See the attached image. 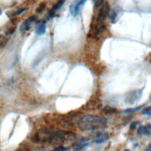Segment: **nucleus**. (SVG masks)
Masks as SVG:
<instances>
[{"label":"nucleus","mask_w":151,"mask_h":151,"mask_svg":"<svg viewBox=\"0 0 151 151\" xmlns=\"http://www.w3.org/2000/svg\"><path fill=\"white\" fill-rule=\"evenodd\" d=\"M116 111V109L115 108H112L110 107H107L104 109L103 111L104 114H112L114 113Z\"/></svg>","instance_id":"13"},{"label":"nucleus","mask_w":151,"mask_h":151,"mask_svg":"<svg viewBox=\"0 0 151 151\" xmlns=\"http://www.w3.org/2000/svg\"><path fill=\"white\" fill-rule=\"evenodd\" d=\"M140 123H139L138 122H133L132 123H131V124H130V130H134L136 129V126L139 124Z\"/></svg>","instance_id":"17"},{"label":"nucleus","mask_w":151,"mask_h":151,"mask_svg":"<svg viewBox=\"0 0 151 151\" xmlns=\"http://www.w3.org/2000/svg\"><path fill=\"white\" fill-rule=\"evenodd\" d=\"M116 17H117V14H116V12H113L111 13V14L110 15V19H111V21H114V20L116 19Z\"/></svg>","instance_id":"21"},{"label":"nucleus","mask_w":151,"mask_h":151,"mask_svg":"<svg viewBox=\"0 0 151 151\" xmlns=\"http://www.w3.org/2000/svg\"><path fill=\"white\" fill-rule=\"evenodd\" d=\"M1 38H2V35H0V40H1Z\"/></svg>","instance_id":"24"},{"label":"nucleus","mask_w":151,"mask_h":151,"mask_svg":"<svg viewBox=\"0 0 151 151\" xmlns=\"http://www.w3.org/2000/svg\"><path fill=\"white\" fill-rule=\"evenodd\" d=\"M145 125H142L140 126L137 130V133L139 136H143L145 135Z\"/></svg>","instance_id":"15"},{"label":"nucleus","mask_w":151,"mask_h":151,"mask_svg":"<svg viewBox=\"0 0 151 151\" xmlns=\"http://www.w3.org/2000/svg\"><path fill=\"white\" fill-rule=\"evenodd\" d=\"M142 114L151 116V106H149L143 109V110L142 111Z\"/></svg>","instance_id":"14"},{"label":"nucleus","mask_w":151,"mask_h":151,"mask_svg":"<svg viewBox=\"0 0 151 151\" xmlns=\"http://www.w3.org/2000/svg\"><path fill=\"white\" fill-rule=\"evenodd\" d=\"M143 151H151V143L149 144L144 149Z\"/></svg>","instance_id":"22"},{"label":"nucleus","mask_w":151,"mask_h":151,"mask_svg":"<svg viewBox=\"0 0 151 151\" xmlns=\"http://www.w3.org/2000/svg\"><path fill=\"white\" fill-rule=\"evenodd\" d=\"M45 4H44V3H42L41 4H40V6H38V8L37 9V12H41L43 9L44 8H45Z\"/></svg>","instance_id":"19"},{"label":"nucleus","mask_w":151,"mask_h":151,"mask_svg":"<svg viewBox=\"0 0 151 151\" xmlns=\"http://www.w3.org/2000/svg\"><path fill=\"white\" fill-rule=\"evenodd\" d=\"M104 2L103 1H96L94 2V6H95L96 8H98L100 6H101V5H103V4Z\"/></svg>","instance_id":"20"},{"label":"nucleus","mask_w":151,"mask_h":151,"mask_svg":"<svg viewBox=\"0 0 151 151\" xmlns=\"http://www.w3.org/2000/svg\"><path fill=\"white\" fill-rule=\"evenodd\" d=\"M145 135L147 137H151V123L145 125Z\"/></svg>","instance_id":"12"},{"label":"nucleus","mask_w":151,"mask_h":151,"mask_svg":"<svg viewBox=\"0 0 151 151\" xmlns=\"http://www.w3.org/2000/svg\"><path fill=\"white\" fill-rule=\"evenodd\" d=\"M37 17L35 15L31 16L25 19L20 25L19 29L22 32H27L28 31L31 27L32 26L34 22L37 20Z\"/></svg>","instance_id":"8"},{"label":"nucleus","mask_w":151,"mask_h":151,"mask_svg":"<svg viewBox=\"0 0 151 151\" xmlns=\"http://www.w3.org/2000/svg\"><path fill=\"white\" fill-rule=\"evenodd\" d=\"M89 145V139L86 137H82L76 141L73 146L74 151H81Z\"/></svg>","instance_id":"6"},{"label":"nucleus","mask_w":151,"mask_h":151,"mask_svg":"<svg viewBox=\"0 0 151 151\" xmlns=\"http://www.w3.org/2000/svg\"><path fill=\"white\" fill-rule=\"evenodd\" d=\"M86 2L84 0H77L73 1L70 5L69 9L70 12L72 16L76 17L78 15V13L80 11L81 7L84 5V4Z\"/></svg>","instance_id":"7"},{"label":"nucleus","mask_w":151,"mask_h":151,"mask_svg":"<svg viewBox=\"0 0 151 151\" xmlns=\"http://www.w3.org/2000/svg\"><path fill=\"white\" fill-rule=\"evenodd\" d=\"M76 138V134L73 133L65 131H57L52 133L48 138L50 143L54 145L63 144L68 141H71Z\"/></svg>","instance_id":"2"},{"label":"nucleus","mask_w":151,"mask_h":151,"mask_svg":"<svg viewBox=\"0 0 151 151\" xmlns=\"http://www.w3.org/2000/svg\"><path fill=\"white\" fill-rule=\"evenodd\" d=\"M109 139V134L106 132H97L92 136V143L101 144Z\"/></svg>","instance_id":"5"},{"label":"nucleus","mask_w":151,"mask_h":151,"mask_svg":"<svg viewBox=\"0 0 151 151\" xmlns=\"http://www.w3.org/2000/svg\"><path fill=\"white\" fill-rule=\"evenodd\" d=\"M25 10H27V9H26V8H22V9H18L16 12H15V13L12 15V17H15V16L18 15H19V14H22V13L24 11H25Z\"/></svg>","instance_id":"18"},{"label":"nucleus","mask_w":151,"mask_h":151,"mask_svg":"<svg viewBox=\"0 0 151 151\" xmlns=\"http://www.w3.org/2000/svg\"><path fill=\"white\" fill-rule=\"evenodd\" d=\"M124 151H130L129 149H125V150H124Z\"/></svg>","instance_id":"23"},{"label":"nucleus","mask_w":151,"mask_h":151,"mask_svg":"<svg viewBox=\"0 0 151 151\" xmlns=\"http://www.w3.org/2000/svg\"><path fill=\"white\" fill-rule=\"evenodd\" d=\"M110 13V6L107 2H104V4L102 5V6L99 9L96 22L99 24H103L104 21L107 18Z\"/></svg>","instance_id":"3"},{"label":"nucleus","mask_w":151,"mask_h":151,"mask_svg":"<svg viewBox=\"0 0 151 151\" xmlns=\"http://www.w3.org/2000/svg\"><path fill=\"white\" fill-rule=\"evenodd\" d=\"M142 95V90H133L129 92L124 98L125 101L127 103H129L130 104H132L138 100H139Z\"/></svg>","instance_id":"4"},{"label":"nucleus","mask_w":151,"mask_h":151,"mask_svg":"<svg viewBox=\"0 0 151 151\" xmlns=\"http://www.w3.org/2000/svg\"><path fill=\"white\" fill-rule=\"evenodd\" d=\"M45 29H46L45 22L44 21H41L37 25L35 29V32L37 35L41 36L45 34Z\"/></svg>","instance_id":"10"},{"label":"nucleus","mask_w":151,"mask_h":151,"mask_svg":"<svg viewBox=\"0 0 151 151\" xmlns=\"http://www.w3.org/2000/svg\"><path fill=\"white\" fill-rule=\"evenodd\" d=\"M107 125V120L96 115H87L82 117L78 122V128L82 131H93L104 128Z\"/></svg>","instance_id":"1"},{"label":"nucleus","mask_w":151,"mask_h":151,"mask_svg":"<svg viewBox=\"0 0 151 151\" xmlns=\"http://www.w3.org/2000/svg\"><path fill=\"white\" fill-rule=\"evenodd\" d=\"M1 8H0V14H1Z\"/></svg>","instance_id":"25"},{"label":"nucleus","mask_w":151,"mask_h":151,"mask_svg":"<svg viewBox=\"0 0 151 151\" xmlns=\"http://www.w3.org/2000/svg\"><path fill=\"white\" fill-rule=\"evenodd\" d=\"M69 150V148L63 146H58L52 150V151H67Z\"/></svg>","instance_id":"16"},{"label":"nucleus","mask_w":151,"mask_h":151,"mask_svg":"<svg viewBox=\"0 0 151 151\" xmlns=\"http://www.w3.org/2000/svg\"><path fill=\"white\" fill-rule=\"evenodd\" d=\"M64 1H58L51 8V9L48 12V13L47 14V18L51 19L52 18H53L54 17V15H55L56 12L61 8V6L63 5L64 3Z\"/></svg>","instance_id":"9"},{"label":"nucleus","mask_w":151,"mask_h":151,"mask_svg":"<svg viewBox=\"0 0 151 151\" xmlns=\"http://www.w3.org/2000/svg\"><path fill=\"white\" fill-rule=\"evenodd\" d=\"M144 106V105H142V106H139L138 107H134V108H129V109H126L124 110H122V113H124V114H127V113H133L134 112H136L139 110H140Z\"/></svg>","instance_id":"11"}]
</instances>
